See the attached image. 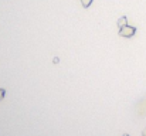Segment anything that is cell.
Instances as JSON below:
<instances>
[{
    "instance_id": "277c9868",
    "label": "cell",
    "mask_w": 146,
    "mask_h": 136,
    "mask_svg": "<svg viewBox=\"0 0 146 136\" xmlns=\"http://www.w3.org/2000/svg\"><path fill=\"white\" fill-rule=\"evenodd\" d=\"M6 96V90L4 88H0V101H3Z\"/></svg>"
},
{
    "instance_id": "8992f818",
    "label": "cell",
    "mask_w": 146,
    "mask_h": 136,
    "mask_svg": "<svg viewBox=\"0 0 146 136\" xmlns=\"http://www.w3.org/2000/svg\"><path fill=\"white\" fill-rule=\"evenodd\" d=\"M142 136H146V128L143 129V131H142Z\"/></svg>"
},
{
    "instance_id": "3957f363",
    "label": "cell",
    "mask_w": 146,
    "mask_h": 136,
    "mask_svg": "<svg viewBox=\"0 0 146 136\" xmlns=\"http://www.w3.org/2000/svg\"><path fill=\"white\" fill-rule=\"evenodd\" d=\"M92 1H94V0H81V4H82L84 9H88V7L92 4Z\"/></svg>"
},
{
    "instance_id": "52a82bcc",
    "label": "cell",
    "mask_w": 146,
    "mask_h": 136,
    "mask_svg": "<svg viewBox=\"0 0 146 136\" xmlns=\"http://www.w3.org/2000/svg\"><path fill=\"white\" fill-rule=\"evenodd\" d=\"M122 136H129V135H128V133H125V135H122Z\"/></svg>"
},
{
    "instance_id": "5b68a950",
    "label": "cell",
    "mask_w": 146,
    "mask_h": 136,
    "mask_svg": "<svg viewBox=\"0 0 146 136\" xmlns=\"http://www.w3.org/2000/svg\"><path fill=\"white\" fill-rule=\"evenodd\" d=\"M52 62H54V64H58V62H60V60H58L57 57H54V58H52Z\"/></svg>"
},
{
    "instance_id": "6da1fadb",
    "label": "cell",
    "mask_w": 146,
    "mask_h": 136,
    "mask_svg": "<svg viewBox=\"0 0 146 136\" xmlns=\"http://www.w3.org/2000/svg\"><path fill=\"white\" fill-rule=\"evenodd\" d=\"M118 34H119L121 37H123V38H131V37H133V36L136 34V27L126 24V26H123V27L119 29V33H118Z\"/></svg>"
},
{
    "instance_id": "7a4b0ae2",
    "label": "cell",
    "mask_w": 146,
    "mask_h": 136,
    "mask_svg": "<svg viewBox=\"0 0 146 136\" xmlns=\"http://www.w3.org/2000/svg\"><path fill=\"white\" fill-rule=\"evenodd\" d=\"M116 24H118V27H119V29H121V27H123V26H126V24H128V17H126V16L119 17V19H118V21H116Z\"/></svg>"
}]
</instances>
